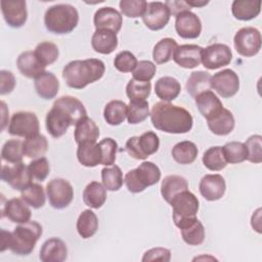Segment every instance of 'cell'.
<instances>
[{
  "instance_id": "obj_1",
  "label": "cell",
  "mask_w": 262,
  "mask_h": 262,
  "mask_svg": "<svg viewBox=\"0 0 262 262\" xmlns=\"http://www.w3.org/2000/svg\"><path fill=\"white\" fill-rule=\"evenodd\" d=\"M149 116L152 126L165 133H187L193 125L192 116L187 110L166 101L156 102Z\"/></svg>"
},
{
  "instance_id": "obj_2",
  "label": "cell",
  "mask_w": 262,
  "mask_h": 262,
  "mask_svg": "<svg viewBox=\"0 0 262 262\" xmlns=\"http://www.w3.org/2000/svg\"><path fill=\"white\" fill-rule=\"evenodd\" d=\"M105 66L98 58L77 59L68 62L62 70V78L67 85L74 89H83L87 85L102 78Z\"/></svg>"
},
{
  "instance_id": "obj_3",
  "label": "cell",
  "mask_w": 262,
  "mask_h": 262,
  "mask_svg": "<svg viewBox=\"0 0 262 262\" xmlns=\"http://www.w3.org/2000/svg\"><path fill=\"white\" fill-rule=\"evenodd\" d=\"M79 23V13L71 4H55L44 14V25L47 31L56 35H64L74 31Z\"/></svg>"
},
{
  "instance_id": "obj_4",
  "label": "cell",
  "mask_w": 262,
  "mask_h": 262,
  "mask_svg": "<svg viewBox=\"0 0 262 262\" xmlns=\"http://www.w3.org/2000/svg\"><path fill=\"white\" fill-rule=\"evenodd\" d=\"M43 228L37 221H28L17 225L10 233L9 250L19 256L30 255L42 235Z\"/></svg>"
},
{
  "instance_id": "obj_5",
  "label": "cell",
  "mask_w": 262,
  "mask_h": 262,
  "mask_svg": "<svg viewBox=\"0 0 262 262\" xmlns=\"http://www.w3.org/2000/svg\"><path fill=\"white\" fill-rule=\"evenodd\" d=\"M160 179V168L150 161H144L137 168L126 173L124 183L128 191L132 193H139L146 187L158 183Z\"/></svg>"
},
{
  "instance_id": "obj_6",
  "label": "cell",
  "mask_w": 262,
  "mask_h": 262,
  "mask_svg": "<svg viewBox=\"0 0 262 262\" xmlns=\"http://www.w3.org/2000/svg\"><path fill=\"white\" fill-rule=\"evenodd\" d=\"M170 205L173 209L174 224L179 229L196 218L200 208L198 198L188 189L176 194Z\"/></svg>"
},
{
  "instance_id": "obj_7",
  "label": "cell",
  "mask_w": 262,
  "mask_h": 262,
  "mask_svg": "<svg viewBox=\"0 0 262 262\" xmlns=\"http://www.w3.org/2000/svg\"><path fill=\"white\" fill-rule=\"evenodd\" d=\"M160 147L159 136L152 131H146L140 136L130 137L125 144V150L136 160H145L158 151Z\"/></svg>"
},
{
  "instance_id": "obj_8",
  "label": "cell",
  "mask_w": 262,
  "mask_h": 262,
  "mask_svg": "<svg viewBox=\"0 0 262 262\" xmlns=\"http://www.w3.org/2000/svg\"><path fill=\"white\" fill-rule=\"evenodd\" d=\"M233 45L239 55L252 57L261 49V34L254 27L241 28L233 37Z\"/></svg>"
},
{
  "instance_id": "obj_9",
  "label": "cell",
  "mask_w": 262,
  "mask_h": 262,
  "mask_svg": "<svg viewBox=\"0 0 262 262\" xmlns=\"http://www.w3.org/2000/svg\"><path fill=\"white\" fill-rule=\"evenodd\" d=\"M46 193L51 207L57 210L67 208L74 199V188L63 178L51 179L46 185Z\"/></svg>"
},
{
  "instance_id": "obj_10",
  "label": "cell",
  "mask_w": 262,
  "mask_h": 262,
  "mask_svg": "<svg viewBox=\"0 0 262 262\" xmlns=\"http://www.w3.org/2000/svg\"><path fill=\"white\" fill-rule=\"evenodd\" d=\"M40 125L38 117L32 112H16L12 115L8 133L17 137H30L39 133Z\"/></svg>"
},
{
  "instance_id": "obj_11",
  "label": "cell",
  "mask_w": 262,
  "mask_h": 262,
  "mask_svg": "<svg viewBox=\"0 0 262 262\" xmlns=\"http://www.w3.org/2000/svg\"><path fill=\"white\" fill-rule=\"evenodd\" d=\"M232 59L229 46L223 43H214L203 48L202 63L208 70H217L228 66Z\"/></svg>"
},
{
  "instance_id": "obj_12",
  "label": "cell",
  "mask_w": 262,
  "mask_h": 262,
  "mask_svg": "<svg viewBox=\"0 0 262 262\" xmlns=\"http://www.w3.org/2000/svg\"><path fill=\"white\" fill-rule=\"evenodd\" d=\"M1 179L8 183L14 190H23L32 183V175L29 167L23 162L3 165L1 169Z\"/></svg>"
},
{
  "instance_id": "obj_13",
  "label": "cell",
  "mask_w": 262,
  "mask_h": 262,
  "mask_svg": "<svg viewBox=\"0 0 262 262\" xmlns=\"http://www.w3.org/2000/svg\"><path fill=\"white\" fill-rule=\"evenodd\" d=\"M211 88L223 98L232 97L239 89V78L231 69L222 70L211 76Z\"/></svg>"
},
{
  "instance_id": "obj_14",
  "label": "cell",
  "mask_w": 262,
  "mask_h": 262,
  "mask_svg": "<svg viewBox=\"0 0 262 262\" xmlns=\"http://www.w3.org/2000/svg\"><path fill=\"white\" fill-rule=\"evenodd\" d=\"M170 11L165 3L160 1L147 2L142 20L147 29L159 31L167 26L170 20Z\"/></svg>"
},
{
  "instance_id": "obj_15",
  "label": "cell",
  "mask_w": 262,
  "mask_h": 262,
  "mask_svg": "<svg viewBox=\"0 0 262 262\" xmlns=\"http://www.w3.org/2000/svg\"><path fill=\"white\" fill-rule=\"evenodd\" d=\"M72 125H74L72 118L58 105L53 104L46 115L45 126L47 132L54 138H59L64 135Z\"/></svg>"
},
{
  "instance_id": "obj_16",
  "label": "cell",
  "mask_w": 262,
  "mask_h": 262,
  "mask_svg": "<svg viewBox=\"0 0 262 262\" xmlns=\"http://www.w3.org/2000/svg\"><path fill=\"white\" fill-rule=\"evenodd\" d=\"M1 11L6 24L11 28H20L27 21V2L24 0H2Z\"/></svg>"
},
{
  "instance_id": "obj_17",
  "label": "cell",
  "mask_w": 262,
  "mask_h": 262,
  "mask_svg": "<svg viewBox=\"0 0 262 262\" xmlns=\"http://www.w3.org/2000/svg\"><path fill=\"white\" fill-rule=\"evenodd\" d=\"M175 30L183 39H195L201 35L202 21L192 11H183L175 16Z\"/></svg>"
},
{
  "instance_id": "obj_18",
  "label": "cell",
  "mask_w": 262,
  "mask_h": 262,
  "mask_svg": "<svg viewBox=\"0 0 262 262\" xmlns=\"http://www.w3.org/2000/svg\"><path fill=\"white\" fill-rule=\"evenodd\" d=\"M199 189L205 200L209 202L218 201L225 193V179L220 174H207L202 177Z\"/></svg>"
},
{
  "instance_id": "obj_19",
  "label": "cell",
  "mask_w": 262,
  "mask_h": 262,
  "mask_svg": "<svg viewBox=\"0 0 262 262\" xmlns=\"http://www.w3.org/2000/svg\"><path fill=\"white\" fill-rule=\"evenodd\" d=\"M32 216V211L29 208V205L20 198H13L6 203H3L2 200V209L1 217L8 218L11 222L21 224L30 221Z\"/></svg>"
},
{
  "instance_id": "obj_20",
  "label": "cell",
  "mask_w": 262,
  "mask_h": 262,
  "mask_svg": "<svg viewBox=\"0 0 262 262\" xmlns=\"http://www.w3.org/2000/svg\"><path fill=\"white\" fill-rule=\"evenodd\" d=\"M93 24L96 30L106 29L117 34L122 28L123 16L117 9L111 6L101 7L95 11L93 16Z\"/></svg>"
},
{
  "instance_id": "obj_21",
  "label": "cell",
  "mask_w": 262,
  "mask_h": 262,
  "mask_svg": "<svg viewBox=\"0 0 262 262\" xmlns=\"http://www.w3.org/2000/svg\"><path fill=\"white\" fill-rule=\"evenodd\" d=\"M203 47L195 44H183L176 48L173 60L184 69H193L202 62Z\"/></svg>"
},
{
  "instance_id": "obj_22",
  "label": "cell",
  "mask_w": 262,
  "mask_h": 262,
  "mask_svg": "<svg viewBox=\"0 0 262 262\" xmlns=\"http://www.w3.org/2000/svg\"><path fill=\"white\" fill-rule=\"evenodd\" d=\"M67 257V245L59 237H50L46 239L40 249L39 258L42 262H62Z\"/></svg>"
},
{
  "instance_id": "obj_23",
  "label": "cell",
  "mask_w": 262,
  "mask_h": 262,
  "mask_svg": "<svg viewBox=\"0 0 262 262\" xmlns=\"http://www.w3.org/2000/svg\"><path fill=\"white\" fill-rule=\"evenodd\" d=\"M16 67L19 73L29 79H36L45 72L46 68L40 62L34 51L21 52L16 59Z\"/></svg>"
},
{
  "instance_id": "obj_24",
  "label": "cell",
  "mask_w": 262,
  "mask_h": 262,
  "mask_svg": "<svg viewBox=\"0 0 262 262\" xmlns=\"http://www.w3.org/2000/svg\"><path fill=\"white\" fill-rule=\"evenodd\" d=\"M91 46L97 53L111 54L118 46L117 34L106 29L95 30L91 37Z\"/></svg>"
},
{
  "instance_id": "obj_25",
  "label": "cell",
  "mask_w": 262,
  "mask_h": 262,
  "mask_svg": "<svg viewBox=\"0 0 262 262\" xmlns=\"http://www.w3.org/2000/svg\"><path fill=\"white\" fill-rule=\"evenodd\" d=\"M210 131L218 136H225L231 133L235 122L232 113L227 108H222L215 116L207 120Z\"/></svg>"
},
{
  "instance_id": "obj_26",
  "label": "cell",
  "mask_w": 262,
  "mask_h": 262,
  "mask_svg": "<svg viewBox=\"0 0 262 262\" xmlns=\"http://www.w3.org/2000/svg\"><path fill=\"white\" fill-rule=\"evenodd\" d=\"M34 87L37 94L43 99L54 98L59 90V82L51 72H44L35 79Z\"/></svg>"
},
{
  "instance_id": "obj_27",
  "label": "cell",
  "mask_w": 262,
  "mask_h": 262,
  "mask_svg": "<svg viewBox=\"0 0 262 262\" xmlns=\"http://www.w3.org/2000/svg\"><path fill=\"white\" fill-rule=\"evenodd\" d=\"M196 107L201 115L206 119H210L223 108V104L218 96L211 90L202 92L194 98Z\"/></svg>"
},
{
  "instance_id": "obj_28",
  "label": "cell",
  "mask_w": 262,
  "mask_h": 262,
  "mask_svg": "<svg viewBox=\"0 0 262 262\" xmlns=\"http://www.w3.org/2000/svg\"><path fill=\"white\" fill-rule=\"evenodd\" d=\"M77 159L85 167L93 168L101 164V149L99 143L83 142L78 144Z\"/></svg>"
},
{
  "instance_id": "obj_29",
  "label": "cell",
  "mask_w": 262,
  "mask_h": 262,
  "mask_svg": "<svg viewBox=\"0 0 262 262\" xmlns=\"http://www.w3.org/2000/svg\"><path fill=\"white\" fill-rule=\"evenodd\" d=\"M75 126L74 138L78 144L90 141L96 142L98 139L100 134L99 128L92 119L85 117L81 119Z\"/></svg>"
},
{
  "instance_id": "obj_30",
  "label": "cell",
  "mask_w": 262,
  "mask_h": 262,
  "mask_svg": "<svg viewBox=\"0 0 262 262\" xmlns=\"http://www.w3.org/2000/svg\"><path fill=\"white\" fill-rule=\"evenodd\" d=\"M181 91V85L173 77L165 76L160 79L155 84V92L156 95L162 99L163 101L170 102L174 100Z\"/></svg>"
},
{
  "instance_id": "obj_31",
  "label": "cell",
  "mask_w": 262,
  "mask_h": 262,
  "mask_svg": "<svg viewBox=\"0 0 262 262\" xmlns=\"http://www.w3.org/2000/svg\"><path fill=\"white\" fill-rule=\"evenodd\" d=\"M188 189L187 180L180 175H168L161 183V194L167 203H171L173 198L179 192Z\"/></svg>"
},
{
  "instance_id": "obj_32",
  "label": "cell",
  "mask_w": 262,
  "mask_h": 262,
  "mask_svg": "<svg viewBox=\"0 0 262 262\" xmlns=\"http://www.w3.org/2000/svg\"><path fill=\"white\" fill-rule=\"evenodd\" d=\"M106 188L98 181H91L83 191V201L86 206L92 209L101 208L106 201Z\"/></svg>"
},
{
  "instance_id": "obj_33",
  "label": "cell",
  "mask_w": 262,
  "mask_h": 262,
  "mask_svg": "<svg viewBox=\"0 0 262 262\" xmlns=\"http://www.w3.org/2000/svg\"><path fill=\"white\" fill-rule=\"evenodd\" d=\"M261 1L234 0L231 4L232 15L238 20H251L259 15Z\"/></svg>"
},
{
  "instance_id": "obj_34",
  "label": "cell",
  "mask_w": 262,
  "mask_h": 262,
  "mask_svg": "<svg viewBox=\"0 0 262 262\" xmlns=\"http://www.w3.org/2000/svg\"><path fill=\"white\" fill-rule=\"evenodd\" d=\"M53 104L61 107L73 120L76 125L81 119L87 117V112L84 104L76 97L71 95H64L57 98Z\"/></svg>"
},
{
  "instance_id": "obj_35",
  "label": "cell",
  "mask_w": 262,
  "mask_h": 262,
  "mask_svg": "<svg viewBox=\"0 0 262 262\" xmlns=\"http://www.w3.org/2000/svg\"><path fill=\"white\" fill-rule=\"evenodd\" d=\"M185 87L187 93L195 98L202 92L211 89V75L204 71L192 72L186 81Z\"/></svg>"
},
{
  "instance_id": "obj_36",
  "label": "cell",
  "mask_w": 262,
  "mask_h": 262,
  "mask_svg": "<svg viewBox=\"0 0 262 262\" xmlns=\"http://www.w3.org/2000/svg\"><path fill=\"white\" fill-rule=\"evenodd\" d=\"M171 154L174 161L178 164L189 165L195 161L199 149L192 141L183 140L173 146Z\"/></svg>"
},
{
  "instance_id": "obj_37",
  "label": "cell",
  "mask_w": 262,
  "mask_h": 262,
  "mask_svg": "<svg viewBox=\"0 0 262 262\" xmlns=\"http://www.w3.org/2000/svg\"><path fill=\"white\" fill-rule=\"evenodd\" d=\"M128 105L119 99H114L107 102L103 110V118L111 126H118L127 119Z\"/></svg>"
},
{
  "instance_id": "obj_38",
  "label": "cell",
  "mask_w": 262,
  "mask_h": 262,
  "mask_svg": "<svg viewBox=\"0 0 262 262\" xmlns=\"http://www.w3.org/2000/svg\"><path fill=\"white\" fill-rule=\"evenodd\" d=\"M76 227L82 238L93 236L98 229V218L96 214L90 209L84 210L78 217Z\"/></svg>"
},
{
  "instance_id": "obj_39",
  "label": "cell",
  "mask_w": 262,
  "mask_h": 262,
  "mask_svg": "<svg viewBox=\"0 0 262 262\" xmlns=\"http://www.w3.org/2000/svg\"><path fill=\"white\" fill-rule=\"evenodd\" d=\"M48 149V141L42 134L27 137L23 141L24 155L30 159H38L45 155Z\"/></svg>"
},
{
  "instance_id": "obj_40",
  "label": "cell",
  "mask_w": 262,
  "mask_h": 262,
  "mask_svg": "<svg viewBox=\"0 0 262 262\" xmlns=\"http://www.w3.org/2000/svg\"><path fill=\"white\" fill-rule=\"evenodd\" d=\"M180 231L182 239L189 246H199L205 241V228L198 218L181 227Z\"/></svg>"
},
{
  "instance_id": "obj_41",
  "label": "cell",
  "mask_w": 262,
  "mask_h": 262,
  "mask_svg": "<svg viewBox=\"0 0 262 262\" xmlns=\"http://www.w3.org/2000/svg\"><path fill=\"white\" fill-rule=\"evenodd\" d=\"M178 47L177 42L172 38L161 39L152 49V59L156 63L162 64L173 58L174 51Z\"/></svg>"
},
{
  "instance_id": "obj_42",
  "label": "cell",
  "mask_w": 262,
  "mask_h": 262,
  "mask_svg": "<svg viewBox=\"0 0 262 262\" xmlns=\"http://www.w3.org/2000/svg\"><path fill=\"white\" fill-rule=\"evenodd\" d=\"M101 180L106 190L118 191L124 182L123 172L117 165L106 166L101 170Z\"/></svg>"
},
{
  "instance_id": "obj_43",
  "label": "cell",
  "mask_w": 262,
  "mask_h": 262,
  "mask_svg": "<svg viewBox=\"0 0 262 262\" xmlns=\"http://www.w3.org/2000/svg\"><path fill=\"white\" fill-rule=\"evenodd\" d=\"M204 166L211 171H221L227 165L222 146L209 147L203 155Z\"/></svg>"
},
{
  "instance_id": "obj_44",
  "label": "cell",
  "mask_w": 262,
  "mask_h": 262,
  "mask_svg": "<svg viewBox=\"0 0 262 262\" xmlns=\"http://www.w3.org/2000/svg\"><path fill=\"white\" fill-rule=\"evenodd\" d=\"M21 199L33 209L42 208L45 205L46 196L42 185L38 183H31L21 190Z\"/></svg>"
},
{
  "instance_id": "obj_45",
  "label": "cell",
  "mask_w": 262,
  "mask_h": 262,
  "mask_svg": "<svg viewBox=\"0 0 262 262\" xmlns=\"http://www.w3.org/2000/svg\"><path fill=\"white\" fill-rule=\"evenodd\" d=\"M34 52L37 58L40 60V62L45 67L54 63L59 55L57 45L50 41H43L39 43L36 46Z\"/></svg>"
},
{
  "instance_id": "obj_46",
  "label": "cell",
  "mask_w": 262,
  "mask_h": 262,
  "mask_svg": "<svg viewBox=\"0 0 262 262\" xmlns=\"http://www.w3.org/2000/svg\"><path fill=\"white\" fill-rule=\"evenodd\" d=\"M224 158L229 164H238L247 160V147L241 141H229L222 146Z\"/></svg>"
},
{
  "instance_id": "obj_47",
  "label": "cell",
  "mask_w": 262,
  "mask_h": 262,
  "mask_svg": "<svg viewBox=\"0 0 262 262\" xmlns=\"http://www.w3.org/2000/svg\"><path fill=\"white\" fill-rule=\"evenodd\" d=\"M127 105V121L131 125L142 123L150 115L148 102L146 100L130 101Z\"/></svg>"
},
{
  "instance_id": "obj_48",
  "label": "cell",
  "mask_w": 262,
  "mask_h": 262,
  "mask_svg": "<svg viewBox=\"0 0 262 262\" xmlns=\"http://www.w3.org/2000/svg\"><path fill=\"white\" fill-rule=\"evenodd\" d=\"M24 156L25 155L23 150V142L18 139H9L2 146L1 158L7 163H20L23 162Z\"/></svg>"
},
{
  "instance_id": "obj_49",
  "label": "cell",
  "mask_w": 262,
  "mask_h": 262,
  "mask_svg": "<svg viewBox=\"0 0 262 262\" xmlns=\"http://www.w3.org/2000/svg\"><path fill=\"white\" fill-rule=\"evenodd\" d=\"M151 91L150 82L130 80L126 86V94L130 101L145 100Z\"/></svg>"
},
{
  "instance_id": "obj_50",
  "label": "cell",
  "mask_w": 262,
  "mask_h": 262,
  "mask_svg": "<svg viewBox=\"0 0 262 262\" xmlns=\"http://www.w3.org/2000/svg\"><path fill=\"white\" fill-rule=\"evenodd\" d=\"M121 12L131 18L142 17L147 6L145 0H121L119 3Z\"/></svg>"
},
{
  "instance_id": "obj_51",
  "label": "cell",
  "mask_w": 262,
  "mask_h": 262,
  "mask_svg": "<svg viewBox=\"0 0 262 262\" xmlns=\"http://www.w3.org/2000/svg\"><path fill=\"white\" fill-rule=\"evenodd\" d=\"M247 147V160L254 164L262 162V137L261 135H251L245 142Z\"/></svg>"
},
{
  "instance_id": "obj_52",
  "label": "cell",
  "mask_w": 262,
  "mask_h": 262,
  "mask_svg": "<svg viewBox=\"0 0 262 262\" xmlns=\"http://www.w3.org/2000/svg\"><path fill=\"white\" fill-rule=\"evenodd\" d=\"M99 146L101 149V165L103 166L114 165L116 161L117 151H118L117 141L111 137H106L99 141Z\"/></svg>"
},
{
  "instance_id": "obj_53",
  "label": "cell",
  "mask_w": 262,
  "mask_h": 262,
  "mask_svg": "<svg viewBox=\"0 0 262 262\" xmlns=\"http://www.w3.org/2000/svg\"><path fill=\"white\" fill-rule=\"evenodd\" d=\"M137 63H138V61H137V58L135 57V55L127 50L119 52L114 59L115 68L121 73L133 72L135 70Z\"/></svg>"
},
{
  "instance_id": "obj_54",
  "label": "cell",
  "mask_w": 262,
  "mask_h": 262,
  "mask_svg": "<svg viewBox=\"0 0 262 262\" xmlns=\"http://www.w3.org/2000/svg\"><path fill=\"white\" fill-rule=\"evenodd\" d=\"M157 71L156 64L150 60H140L132 72L133 79L137 81L150 82Z\"/></svg>"
},
{
  "instance_id": "obj_55",
  "label": "cell",
  "mask_w": 262,
  "mask_h": 262,
  "mask_svg": "<svg viewBox=\"0 0 262 262\" xmlns=\"http://www.w3.org/2000/svg\"><path fill=\"white\" fill-rule=\"evenodd\" d=\"M28 167L32 177L38 181H44L50 171L49 162L45 157L35 159L29 164Z\"/></svg>"
},
{
  "instance_id": "obj_56",
  "label": "cell",
  "mask_w": 262,
  "mask_h": 262,
  "mask_svg": "<svg viewBox=\"0 0 262 262\" xmlns=\"http://www.w3.org/2000/svg\"><path fill=\"white\" fill-rule=\"evenodd\" d=\"M171 259V251L166 248L157 247L147 250L143 256L141 261L143 262H149V261H163V262H169Z\"/></svg>"
},
{
  "instance_id": "obj_57",
  "label": "cell",
  "mask_w": 262,
  "mask_h": 262,
  "mask_svg": "<svg viewBox=\"0 0 262 262\" xmlns=\"http://www.w3.org/2000/svg\"><path fill=\"white\" fill-rule=\"evenodd\" d=\"M15 87V78L10 71L2 70L0 72V94L5 95L13 91Z\"/></svg>"
},
{
  "instance_id": "obj_58",
  "label": "cell",
  "mask_w": 262,
  "mask_h": 262,
  "mask_svg": "<svg viewBox=\"0 0 262 262\" xmlns=\"http://www.w3.org/2000/svg\"><path fill=\"white\" fill-rule=\"evenodd\" d=\"M165 4L169 9L170 14L175 15V16L183 11H190V9H191V7L186 3V1H183V0H180V1L169 0V1H166Z\"/></svg>"
},
{
  "instance_id": "obj_59",
  "label": "cell",
  "mask_w": 262,
  "mask_h": 262,
  "mask_svg": "<svg viewBox=\"0 0 262 262\" xmlns=\"http://www.w3.org/2000/svg\"><path fill=\"white\" fill-rule=\"evenodd\" d=\"M261 209H257L254 214L252 215V218H251V225L252 227L258 232V233H261Z\"/></svg>"
},
{
  "instance_id": "obj_60",
  "label": "cell",
  "mask_w": 262,
  "mask_h": 262,
  "mask_svg": "<svg viewBox=\"0 0 262 262\" xmlns=\"http://www.w3.org/2000/svg\"><path fill=\"white\" fill-rule=\"evenodd\" d=\"M10 233L4 229H1V248L0 251L4 252L6 249L9 248V241H10Z\"/></svg>"
},
{
  "instance_id": "obj_61",
  "label": "cell",
  "mask_w": 262,
  "mask_h": 262,
  "mask_svg": "<svg viewBox=\"0 0 262 262\" xmlns=\"http://www.w3.org/2000/svg\"><path fill=\"white\" fill-rule=\"evenodd\" d=\"M0 104H1V112H2V127H1V130H4V128L7 125V121H6L5 118L8 114V111H7V107H6V104H5L4 101H1Z\"/></svg>"
},
{
  "instance_id": "obj_62",
  "label": "cell",
  "mask_w": 262,
  "mask_h": 262,
  "mask_svg": "<svg viewBox=\"0 0 262 262\" xmlns=\"http://www.w3.org/2000/svg\"><path fill=\"white\" fill-rule=\"evenodd\" d=\"M186 3L190 6V7H203L205 5H207L209 3V1H186Z\"/></svg>"
}]
</instances>
